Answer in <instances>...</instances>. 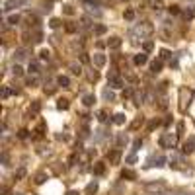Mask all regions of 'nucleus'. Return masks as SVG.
<instances>
[{"label": "nucleus", "instance_id": "23", "mask_svg": "<svg viewBox=\"0 0 195 195\" xmlns=\"http://www.w3.org/2000/svg\"><path fill=\"white\" fill-rule=\"evenodd\" d=\"M70 72H72V74H76V76H80L82 74V67H80V64H70Z\"/></svg>", "mask_w": 195, "mask_h": 195}, {"label": "nucleus", "instance_id": "44", "mask_svg": "<svg viewBox=\"0 0 195 195\" xmlns=\"http://www.w3.org/2000/svg\"><path fill=\"white\" fill-rule=\"evenodd\" d=\"M168 10H170V14H174V16H176V14H179V6H176V4H174V6H170Z\"/></svg>", "mask_w": 195, "mask_h": 195}, {"label": "nucleus", "instance_id": "53", "mask_svg": "<svg viewBox=\"0 0 195 195\" xmlns=\"http://www.w3.org/2000/svg\"><path fill=\"white\" fill-rule=\"evenodd\" d=\"M74 162H76V154H72V156L68 158V164H74Z\"/></svg>", "mask_w": 195, "mask_h": 195}, {"label": "nucleus", "instance_id": "29", "mask_svg": "<svg viewBox=\"0 0 195 195\" xmlns=\"http://www.w3.org/2000/svg\"><path fill=\"white\" fill-rule=\"evenodd\" d=\"M142 49H144V53H150V51L154 49V43H152V41H144V43H142Z\"/></svg>", "mask_w": 195, "mask_h": 195}, {"label": "nucleus", "instance_id": "30", "mask_svg": "<svg viewBox=\"0 0 195 195\" xmlns=\"http://www.w3.org/2000/svg\"><path fill=\"white\" fill-rule=\"evenodd\" d=\"M57 107H59L61 111L63 109H68V100H59V102H57Z\"/></svg>", "mask_w": 195, "mask_h": 195}, {"label": "nucleus", "instance_id": "34", "mask_svg": "<svg viewBox=\"0 0 195 195\" xmlns=\"http://www.w3.org/2000/svg\"><path fill=\"white\" fill-rule=\"evenodd\" d=\"M144 98H146V96H144L142 92H141V94H135V104H142Z\"/></svg>", "mask_w": 195, "mask_h": 195}, {"label": "nucleus", "instance_id": "22", "mask_svg": "<svg viewBox=\"0 0 195 195\" xmlns=\"http://www.w3.org/2000/svg\"><path fill=\"white\" fill-rule=\"evenodd\" d=\"M27 70H30L31 74H37V72H39V63H37V61H31V63H30V68H27Z\"/></svg>", "mask_w": 195, "mask_h": 195}, {"label": "nucleus", "instance_id": "28", "mask_svg": "<svg viewBox=\"0 0 195 195\" xmlns=\"http://www.w3.org/2000/svg\"><path fill=\"white\" fill-rule=\"evenodd\" d=\"M12 74L14 76H21V74H24V68H21L20 64H14V67H12Z\"/></svg>", "mask_w": 195, "mask_h": 195}, {"label": "nucleus", "instance_id": "32", "mask_svg": "<svg viewBox=\"0 0 195 195\" xmlns=\"http://www.w3.org/2000/svg\"><path fill=\"white\" fill-rule=\"evenodd\" d=\"M45 179H47V176H45V174H37V176H35V183L41 185V183H45Z\"/></svg>", "mask_w": 195, "mask_h": 195}, {"label": "nucleus", "instance_id": "12", "mask_svg": "<svg viewBox=\"0 0 195 195\" xmlns=\"http://www.w3.org/2000/svg\"><path fill=\"white\" fill-rule=\"evenodd\" d=\"M125 121H127L125 113H115V115H113V123H115V125H125Z\"/></svg>", "mask_w": 195, "mask_h": 195}, {"label": "nucleus", "instance_id": "19", "mask_svg": "<svg viewBox=\"0 0 195 195\" xmlns=\"http://www.w3.org/2000/svg\"><path fill=\"white\" fill-rule=\"evenodd\" d=\"M26 57H27V49H18V51L14 53V59H18V61L26 59Z\"/></svg>", "mask_w": 195, "mask_h": 195}, {"label": "nucleus", "instance_id": "47", "mask_svg": "<svg viewBox=\"0 0 195 195\" xmlns=\"http://www.w3.org/2000/svg\"><path fill=\"white\" fill-rule=\"evenodd\" d=\"M133 146H135V150H139V148L142 146V141H141V139H137V141L133 142Z\"/></svg>", "mask_w": 195, "mask_h": 195}, {"label": "nucleus", "instance_id": "43", "mask_svg": "<svg viewBox=\"0 0 195 195\" xmlns=\"http://www.w3.org/2000/svg\"><path fill=\"white\" fill-rule=\"evenodd\" d=\"M142 121H144L142 117H139V119H135V121H133V123H131V129H137V127H139V125L142 123Z\"/></svg>", "mask_w": 195, "mask_h": 195}, {"label": "nucleus", "instance_id": "27", "mask_svg": "<svg viewBox=\"0 0 195 195\" xmlns=\"http://www.w3.org/2000/svg\"><path fill=\"white\" fill-rule=\"evenodd\" d=\"M123 18H125L127 21H133V20H135V10H131V8H129V10H125Z\"/></svg>", "mask_w": 195, "mask_h": 195}, {"label": "nucleus", "instance_id": "42", "mask_svg": "<svg viewBox=\"0 0 195 195\" xmlns=\"http://www.w3.org/2000/svg\"><path fill=\"white\" fill-rule=\"evenodd\" d=\"M127 164H137V154H129L127 156Z\"/></svg>", "mask_w": 195, "mask_h": 195}, {"label": "nucleus", "instance_id": "52", "mask_svg": "<svg viewBox=\"0 0 195 195\" xmlns=\"http://www.w3.org/2000/svg\"><path fill=\"white\" fill-rule=\"evenodd\" d=\"M80 61H82V63H90V57L82 53V55H80Z\"/></svg>", "mask_w": 195, "mask_h": 195}, {"label": "nucleus", "instance_id": "49", "mask_svg": "<svg viewBox=\"0 0 195 195\" xmlns=\"http://www.w3.org/2000/svg\"><path fill=\"white\" fill-rule=\"evenodd\" d=\"M35 84H37V78H27V86H35Z\"/></svg>", "mask_w": 195, "mask_h": 195}, {"label": "nucleus", "instance_id": "39", "mask_svg": "<svg viewBox=\"0 0 195 195\" xmlns=\"http://www.w3.org/2000/svg\"><path fill=\"white\" fill-rule=\"evenodd\" d=\"M21 178H26V168H20L16 172V179H21Z\"/></svg>", "mask_w": 195, "mask_h": 195}, {"label": "nucleus", "instance_id": "5", "mask_svg": "<svg viewBox=\"0 0 195 195\" xmlns=\"http://www.w3.org/2000/svg\"><path fill=\"white\" fill-rule=\"evenodd\" d=\"M166 164V158L162 154H158V156H150V160H148V166H156V168H160V166Z\"/></svg>", "mask_w": 195, "mask_h": 195}, {"label": "nucleus", "instance_id": "48", "mask_svg": "<svg viewBox=\"0 0 195 195\" xmlns=\"http://www.w3.org/2000/svg\"><path fill=\"white\" fill-rule=\"evenodd\" d=\"M67 31H68V33H74V31H76V26H74V24H68V26H67Z\"/></svg>", "mask_w": 195, "mask_h": 195}, {"label": "nucleus", "instance_id": "11", "mask_svg": "<svg viewBox=\"0 0 195 195\" xmlns=\"http://www.w3.org/2000/svg\"><path fill=\"white\" fill-rule=\"evenodd\" d=\"M57 84L63 86V88H68V86H70V78H68V76H64V74H61L59 78H57Z\"/></svg>", "mask_w": 195, "mask_h": 195}, {"label": "nucleus", "instance_id": "25", "mask_svg": "<svg viewBox=\"0 0 195 195\" xmlns=\"http://www.w3.org/2000/svg\"><path fill=\"white\" fill-rule=\"evenodd\" d=\"M104 172H105V166L104 164H96V166H94V174H96V176H102Z\"/></svg>", "mask_w": 195, "mask_h": 195}, {"label": "nucleus", "instance_id": "1", "mask_svg": "<svg viewBox=\"0 0 195 195\" xmlns=\"http://www.w3.org/2000/svg\"><path fill=\"white\" fill-rule=\"evenodd\" d=\"M193 100V90L189 88H179V111H185L187 107H189Z\"/></svg>", "mask_w": 195, "mask_h": 195}, {"label": "nucleus", "instance_id": "26", "mask_svg": "<svg viewBox=\"0 0 195 195\" xmlns=\"http://www.w3.org/2000/svg\"><path fill=\"white\" fill-rule=\"evenodd\" d=\"M94 31H96V35H104V33L107 31V27H105L104 24H98L96 27H94Z\"/></svg>", "mask_w": 195, "mask_h": 195}, {"label": "nucleus", "instance_id": "18", "mask_svg": "<svg viewBox=\"0 0 195 195\" xmlns=\"http://www.w3.org/2000/svg\"><path fill=\"white\" fill-rule=\"evenodd\" d=\"M150 70H152L154 74H156V72H160L162 70V61H152V63H150Z\"/></svg>", "mask_w": 195, "mask_h": 195}, {"label": "nucleus", "instance_id": "24", "mask_svg": "<svg viewBox=\"0 0 195 195\" xmlns=\"http://www.w3.org/2000/svg\"><path fill=\"white\" fill-rule=\"evenodd\" d=\"M98 119L102 121V123H105V121L109 119V115H107V111H105V109H100V111H98Z\"/></svg>", "mask_w": 195, "mask_h": 195}, {"label": "nucleus", "instance_id": "14", "mask_svg": "<svg viewBox=\"0 0 195 195\" xmlns=\"http://www.w3.org/2000/svg\"><path fill=\"white\" fill-rule=\"evenodd\" d=\"M82 102H84V105H86V107H90V105L96 104V96H92V94H86V96L82 98Z\"/></svg>", "mask_w": 195, "mask_h": 195}, {"label": "nucleus", "instance_id": "50", "mask_svg": "<svg viewBox=\"0 0 195 195\" xmlns=\"http://www.w3.org/2000/svg\"><path fill=\"white\" fill-rule=\"evenodd\" d=\"M88 78H90L92 82H96V80H98V72H90V76H88Z\"/></svg>", "mask_w": 195, "mask_h": 195}, {"label": "nucleus", "instance_id": "38", "mask_svg": "<svg viewBox=\"0 0 195 195\" xmlns=\"http://www.w3.org/2000/svg\"><path fill=\"white\" fill-rule=\"evenodd\" d=\"M39 109H41V104H39V102H33V104H31V111H33V113H39Z\"/></svg>", "mask_w": 195, "mask_h": 195}, {"label": "nucleus", "instance_id": "7", "mask_svg": "<svg viewBox=\"0 0 195 195\" xmlns=\"http://www.w3.org/2000/svg\"><path fill=\"white\" fill-rule=\"evenodd\" d=\"M195 150V141L193 139H187L183 144H182V152L183 154H189V152H193Z\"/></svg>", "mask_w": 195, "mask_h": 195}, {"label": "nucleus", "instance_id": "9", "mask_svg": "<svg viewBox=\"0 0 195 195\" xmlns=\"http://www.w3.org/2000/svg\"><path fill=\"white\" fill-rule=\"evenodd\" d=\"M98 189H100V185H98V182L94 179V182H90L88 185H86V195H94V193H98Z\"/></svg>", "mask_w": 195, "mask_h": 195}, {"label": "nucleus", "instance_id": "2", "mask_svg": "<svg viewBox=\"0 0 195 195\" xmlns=\"http://www.w3.org/2000/svg\"><path fill=\"white\" fill-rule=\"evenodd\" d=\"M162 148H174L176 142H178V135H172V133H164L160 139H158Z\"/></svg>", "mask_w": 195, "mask_h": 195}, {"label": "nucleus", "instance_id": "4", "mask_svg": "<svg viewBox=\"0 0 195 195\" xmlns=\"http://www.w3.org/2000/svg\"><path fill=\"white\" fill-rule=\"evenodd\" d=\"M107 84H109V88L119 90V88H123V78L117 76L115 72H111V74H107Z\"/></svg>", "mask_w": 195, "mask_h": 195}, {"label": "nucleus", "instance_id": "54", "mask_svg": "<svg viewBox=\"0 0 195 195\" xmlns=\"http://www.w3.org/2000/svg\"><path fill=\"white\" fill-rule=\"evenodd\" d=\"M67 195H80V193H78V191H74V189H72V191H68Z\"/></svg>", "mask_w": 195, "mask_h": 195}, {"label": "nucleus", "instance_id": "13", "mask_svg": "<svg viewBox=\"0 0 195 195\" xmlns=\"http://www.w3.org/2000/svg\"><path fill=\"white\" fill-rule=\"evenodd\" d=\"M121 43H123V41H121L119 37H111L109 41H107V47H109V49H119Z\"/></svg>", "mask_w": 195, "mask_h": 195}, {"label": "nucleus", "instance_id": "45", "mask_svg": "<svg viewBox=\"0 0 195 195\" xmlns=\"http://www.w3.org/2000/svg\"><path fill=\"white\" fill-rule=\"evenodd\" d=\"M160 57H162V59H172L170 51H166V49H164V51H160Z\"/></svg>", "mask_w": 195, "mask_h": 195}, {"label": "nucleus", "instance_id": "6", "mask_svg": "<svg viewBox=\"0 0 195 195\" xmlns=\"http://www.w3.org/2000/svg\"><path fill=\"white\" fill-rule=\"evenodd\" d=\"M107 160H109V164H119L121 152H119L117 148H115V150H109V152H107Z\"/></svg>", "mask_w": 195, "mask_h": 195}, {"label": "nucleus", "instance_id": "15", "mask_svg": "<svg viewBox=\"0 0 195 195\" xmlns=\"http://www.w3.org/2000/svg\"><path fill=\"white\" fill-rule=\"evenodd\" d=\"M121 178H123V179H137V174H135V172H133V170H129V168H125L123 172H121Z\"/></svg>", "mask_w": 195, "mask_h": 195}, {"label": "nucleus", "instance_id": "36", "mask_svg": "<svg viewBox=\"0 0 195 195\" xmlns=\"http://www.w3.org/2000/svg\"><path fill=\"white\" fill-rule=\"evenodd\" d=\"M193 16H195V10H193V6H189V8L185 10V18H187V20H191Z\"/></svg>", "mask_w": 195, "mask_h": 195}, {"label": "nucleus", "instance_id": "3", "mask_svg": "<svg viewBox=\"0 0 195 195\" xmlns=\"http://www.w3.org/2000/svg\"><path fill=\"white\" fill-rule=\"evenodd\" d=\"M148 33H152V26H150L148 21H144V24H142V26H139L137 30H131V37L135 39V35H139V37L142 39L144 35H148Z\"/></svg>", "mask_w": 195, "mask_h": 195}, {"label": "nucleus", "instance_id": "51", "mask_svg": "<svg viewBox=\"0 0 195 195\" xmlns=\"http://www.w3.org/2000/svg\"><path fill=\"white\" fill-rule=\"evenodd\" d=\"M156 125H158V121H150V123H148V131H154Z\"/></svg>", "mask_w": 195, "mask_h": 195}, {"label": "nucleus", "instance_id": "35", "mask_svg": "<svg viewBox=\"0 0 195 195\" xmlns=\"http://www.w3.org/2000/svg\"><path fill=\"white\" fill-rule=\"evenodd\" d=\"M18 21H20V16H18V14H14V16L8 18V24H12V26H16Z\"/></svg>", "mask_w": 195, "mask_h": 195}, {"label": "nucleus", "instance_id": "20", "mask_svg": "<svg viewBox=\"0 0 195 195\" xmlns=\"http://www.w3.org/2000/svg\"><path fill=\"white\" fill-rule=\"evenodd\" d=\"M115 142H117V146H125V144L129 142V139H127V135H117Z\"/></svg>", "mask_w": 195, "mask_h": 195}, {"label": "nucleus", "instance_id": "10", "mask_svg": "<svg viewBox=\"0 0 195 195\" xmlns=\"http://www.w3.org/2000/svg\"><path fill=\"white\" fill-rule=\"evenodd\" d=\"M105 63H107L105 55H102V53H96V55H94V64H96V67H104Z\"/></svg>", "mask_w": 195, "mask_h": 195}, {"label": "nucleus", "instance_id": "21", "mask_svg": "<svg viewBox=\"0 0 195 195\" xmlns=\"http://www.w3.org/2000/svg\"><path fill=\"white\" fill-rule=\"evenodd\" d=\"M146 189H150V191H162L164 189V183H148Z\"/></svg>", "mask_w": 195, "mask_h": 195}, {"label": "nucleus", "instance_id": "40", "mask_svg": "<svg viewBox=\"0 0 195 195\" xmlns=\"http://www.w3.org/2000/svg\"><path fill=\"white\" fill-rule=\"evenodd\" d=\"M49 26H51L53 30H57V27H61V20H57V18H55V20H51V24H49Z\"/></svg>", "mask_w": 195, "mask_h": 195}, {"label": "nucleus", "instance_id": "33", "mask_svg": "<svg viewBox=\"0 0 195 195\" xmlns=\"http://www.w3.org/2000/svg\"><path fill=\"white\" fill-rule=\"evenodd\" d=\"M49 57H51V53H49L47 49H43V51L39 53V59H41V61H49Z\"/></svg>", "mask_w": 195, "mask_h": 195}, {"label": "nucleus", "instance_id": "17", "mask_svg": "<svg viewBox=\"0 0 195 195\" xmlns=\"http://www.w3.org/2000/svg\"><path fill=\"white\" fill-rule=\"evenodd\" d=\"M18 6V0H6L4 2V12H10V10H14Z\"/></svg>", "mask_w": 195, "mask_h": 195}, {"label": "nucleus", "instance_id": "37", "mask_svg": "<svg viewBox=\"0 0 195 195\" xmlns=\"http://www.w3.org/2000/svg\"><path fill=\"white\" fill-rule=\"evenodd\" d=\"M162 0H154V2H152V10H162Z\"/></svg>", "mask_w": 195, "mask_h": 195}, {"label": "nucleus", "instance_id": "41", "mask_svg": "<svg viewBox=\"0 0 195 195\" xmlns=\"http://www.w3.org/2000/svg\"><path fill=\"white\" fill-rule=\"evenodd\" d=\"M104 98H105V100H115V96H113L111 90H105V92H104Z\"/></svg>", "mask_w": 195, "mask_h": 195}, {"label": "nucleus", "instance_id": "31", "mask_svg": "<svg viewBox=\"0 0 195 195\" xmlns=\"http://www.w3.org/2000/svg\"><path fill=\"white\" fill-rule=\"evenodd\" d=\"M63 12L67 14V16H74V8H72V6H68V4L63 6Z\"/></svg>", "mask_w": 195, "mask_h": 195}, {"label": "nucleus", "instance_id": "16", "mask_svg": "<svg viewBox=\"0 0 195 195\" xmlns=\"http://www.w3.org/2000/svg\"><path fill=\"white\" fill-rule=\"evenodd\" d=\"M12 94H16V90H14V88H10V86H4V88H2V92H0V96H2V100H6V98H10Z\"/></svg>", "mask_w": 195, "mask_h": 195}, {"label": "nucleus", "instance_id": "8", "mask_svg": "<svg viewBox=\"0 0 195 195\" xmlns=\"http://www.w3.org/2000/svg\"><path fill=\"white\" fill-rule=\"evenodd\" d=\"M146 61H148V55H146V53H139V55L133 57V63L137 64V67H142Z\"/></svg>", "mask_w": 195, "mask_h": 195}, {"label": "nucleus", "instance_id": "46", "mask_svg": "<svg viewBox=\"0 0 195 195\" xmlns=\"http://www.w3.org/2000/svg\"><path fill=\"white\" fill-rule=\"evenodd\" d=\"M30 137V131H26V129H21L20 131V139H27Z\"/></svg>", "mask_w": 195, "mask_h": 195}]
</instances>
